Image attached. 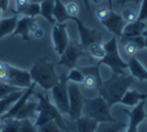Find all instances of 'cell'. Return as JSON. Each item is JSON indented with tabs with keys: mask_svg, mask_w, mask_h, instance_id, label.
Returning <instances> with one entry per match:
<instances>
[{
	"mask_svg": "<svg viewBox=\"0 0 147 132\" xmlns=\"http://www.w3.org/2000/svg\"><path fill=\"white\" fill-rule=\"evenodd\" d=\"M134 83V78L132 76L119 75L113 73L112 76L106 81H103L101 87L99 88V95L102 96L109 107H112L115 104L120 103L124 94L129 90L130 86Z\"/></svg>",
	"mask_w": 147,
	"mask_h": 132,
	"instance_id": "6da1fadb",
	"label": "cell"
},
{
	"mask_svg": "<svg viewBox=\"0 0 147 132\" xmlns=\"http://www.w3.org/2000/svg\"><path fill=\"white\" fill-rule=\"evenodd\" d=\"M31 81L39 85L45 91L51 90L59 81V76L55 72V63L47 58H38L29 70Z\"/></svg>",
	"mask_w": 147,
	"mask_h": 132,
	"instance_id": "7a4b0ae2",
	"label": "cell"
},
{
	"mask_svg": "<svg viewBox=\"0 0 147 132\" xmlns=\"http://www.w3.org/2000/svg\"><path fill=\"white\" fill-rule=\"evenodd\" d=\"M33 95L38 100L36 107L37 116L34 122L35 127H39V126L43 125L45 123L55 121L59 126V128L65 132V127H67L65 119L63 118V114L57 110L55 105H53L49 101L47 94L43 93V92L42 93H35V92H33Z\"/></svg>",
	"mask_w": 147,
	"mask_h": 132,
	"instance_id": "3957f363",
	"label": "cell"
},
{
	"mask_svg": "<svg viewBox=\"0 0 147 132\" xmlns=\"http://www.w3.org/2000/svg\"><path fill=\"white\" fill-rule=\"evenodd\" d=\"M82 116L88 117L97 123L115 122L116 118L111 113V108L102 96L98 95L95 98H85Z\"/></svg>",
	"mask_w": 147,
	"mask_h": 132,
	"instance_id": "277c9868",
	"label": "cell"
},
{
	"mask_svg": "<svg viewBox=\"0 0 147 132\" xmlns=\"http://www.w3.org/2000/svg\"><path fill=\"white\" fill-rule=\"evenodd\" d=\"M105 57L101 61H99L98 65H105L112 70L113 73L119 75H125L124 70L128 68L126 62L121 58L118 49L117 37H113L109 41L104 43Z\"/></svg>",
	"mask_w": 147,
	"mask_h": 132,
	"instance_id": "5b68a950",
	"label": "cell"
},
{
	"mask_svg": "<svg viewBox=\"0 0 147 132\" xmlns=\"http://www.w3.org/2000/svg\"><path fill=\"white\" fill-rule=\"evenodd\" d=\"M82 57H86L90 59L89 53L81 45L80 41H69V45L65 47L63 55L61 56V59L57 64L59 66H63V67L71 70L77 67V63H78L79 59Z\"/></svg>",
	"mask_w": 147,
	"mask_h": 132,
	"instance_id": "8992f818",
	"label": "cell"
},
{
	"mask_svg": "<svg viewBox=\"0 0 147 132\" xmlns=\"http://www.w3.org/2000/svg\"><path fill=\"white\" fill-rule=\"evenodd\" d=\"M69 81L65 74L59 75V81L55 87L51 89V95L55 102V107L61 114H69V91L67 85Z\"/></svg>",
	"mask_w": 147,
	"mask_h": 132,
	"instance_id": "52a82bcc",
	"label": "cell"
},
{
	"mask_svg": "<svg viewBox=\"0 0 147 132\" xmlns=\"http://www.w3.org/2000/svg\"><path fill=\"white\" fill-rule=\"evenodd\" d=\"M69 91V114L71 120H76L82 116L83 106H84L85 97L81 92L78 84L69 83L67 85Z\"/></svg>",
	"mask_w": 147,
	"mask_h": 132,
	"instance_id": "ba28073f",
	"label": "cell"
},
{
	"mask_svg": "<svg viewBox=\"0 0 147 132\" xmlns=\"http://www.w3.org/2000/svg\"><path fill=\"white\" fill-rule=\"evenodd\" d=\"M69 20H73L76 23L77 27H78L79 35H80V43L85 49L90 45L95 43H103V35L99 30L95 28H90V27L86 26L82 20L79 18L78 16L71 17Z\"/></svg>",
	"mask_w": 147,
	"mask_h": 132,
	"instance_id": "9c48e42d",
	"label": "cell"
},
{
	"mask_svg": "<svg viewBox=\"0 0 147 132\" xmlns=\"http://www.w3.org/2000/svg\"><path fill=\"white\" fill-rule=\"evenodd\" d=\"M6 65L8 76H7L5 83H7L10 86H13V87L19 88V89H27V88L30 87L32 81H31L28 71L21 70L19 68L14 67V66L9 65V64H6Z\"/></svg>",
	"mask_w": 147,
	"mask_h": 132,
	"instance_id": "30bf717a",
	"label": "cell"
},
{
	"mask_svg": "<svg viewBox=\"0 0 147 132\" xmlns=\"http://www.w3.org/2000/svg\"><path fill=\"white\" fill-rule=\"evenodd\" d=\"M67 22L65 23H55L51 30V39L53 43V49L57 55L61 56L65 47L69 43V35L67 32Z\"/></svg>",
	"mask_w": 147,
	"mask_h": 132,
	"instance_id": "8fae6325",
	"label": "cell"
},
{
	"mask_svg": "<svg viewBox=\"0 0 147 132\" xmlns=\"http://www.w3.org/2000/svg\"><path fill=\"white\" fill-rule=\"evenodd\" d=\"M79 69L82 71L84 75L83 85L87 89L99 90L103 83L100 74V65L89 66V67H80Z\"/></svg>",
	"mask_w": 147,
	"mask_h": 132,
	"instance_id": "7c38bea8",
	"label": "cell"
},
{
	"mask_svg": "<svg viewBox=\"0 0 147 132\" xmlns=\"http://www.w3.org/2000/svg\"><path fill=\"white\" fill-rule=\"evenodd\" d=\"M145 101H141L135 107L132 108L131 111H125L128 115L129 121L126 126L125 132H138V126L145 120Z\"/></svg>",
	"mask_w": 147,
	"mask_h": 132,
	"instance_id": "4fadbf2b",
	"label": "cell"
},
{
	"mask_svg": "<svg viewBox=\"0 0 147 132\" xmlns=\"http://www.w3.org/2000/svg\"><path fill=\"white\" fill-rule=\"evenodd\" d=\"M65 123L67 127L65 132H94L98 125L96 121L85 116H81L76 120H65Z\"/></svg>",
	"mask_w": 147,
	"mask_h": 132,
	"instance_id": "5bb4252c",
	"label": "cell"
},
{
	"mask_svg": "<svg viewBox=\"0 0 147 132\" xmlns=\"http://www.w3.org/2000/svg\"><path fill=\"white\" fill-rule=\"evenodd\" d=\"M102 25H104L110 32L114 35V37H122V31L125 26V21L121 17L120 14L116 13L115 11L110 10L108 16L104 19V20L100 21Z\"/></svg>",
	"mask_w": 147,
	"mask_h": 132,
	"instance_id": "9a60e30c",
	"label": "cell"
},
{
	"mask_svg": "<svg viewBox=\"0 0 147 132\" xmlns=\"http://www.w3.org/2000/svg\"><path fill=\"white\" fill-rule=\"evenodd\" d=\"M35 86H36V84L32 82V84H31L30 87L27 88V89L25 90V92L23 93V95L21 96V97L19 98V99L17 100L14 104H13L12 107H11L10 109H9L8 111L4 114V115L1 116V118H2V119H9V118H15L16 117V115L18 114V112L20 111V109L25 105V103L28 101V99L30 98V96L33 94Z\"/></svg>",
	"mask_w": 147,
	"mask_h": 132,
	"instance_id": "2e32d148",
	"label": "cell"
},
{
	"mask_svg": "<svg viewBox=\"0 0 147 132\" xmlns=\"http://www.w3.org/2000/svg\"><path fill=\"white\" fill-rule=\"evenodd\" d=\"M147 29V25L144 21L137 19L134 22H130L125 24L122 31L123 39H130V37H137L144 35V32Z\"/></svg>",
	"mask_w": 147,
	"mask_h": 132,
	"instance_id": "e0dca14e",
	"label": "cell"
},
{
	"mask_svg": "<svg viewBox=\"0 0 147 132\" xmlns=\"http://www.w3.org/2000/svg\"><path fill=\"white\" fill-rule=\"evenodd\" d=\"M144 35L130 39H123V49L127 56L134 57L138 51L144 49Z\"/></svg>",
	"mask_w": 147,
	"mask_h": 132,
	"instance_id": "ac0fdd59",
	"label": "cell"
},
{
	"mask_svg": "<svg viewBox=\"0 0 147 132\" xmlns=\"http://www.w3.org/2000/svg\"><path fill=\"white\" fill-rule=\"evenodd\" d=\"M128 68L130 70L131 76H132L134 79H137L141 82L147 81V70L140 62L137 60V58L130 57L128 63Z\"/></svg>",
	"mask_w": 147,
	"mask_h": 132,
	"instance_id": "d6986e66",
	"label": "cell"
},
{
	"mask_svg": "<svg viewBox=\"0 0 147 132\" xmlns=\"http://www.w3.org/2000/svg\"><path fill=\"white\" fill-rule=\"evenodd\" d=\"M147 99V94L140 93L137 90H128L121 99L120 103L128 107H135L141 101Z\"/></svg>",
	"mask_w": 147,
	"mask_h": 132,
	"instance_id": "ffe728a7",
	"label": "cell"
},
{
	"mask_svg": "<svg viewBox=\"0 0 147 132\" xmlns=\"http://www.w3.org/2000/svg\"><path fill=\"white\" fill-rule=\"evenodd\" d=\"M26 89H21L18 91H15L13 93L9 94V95L5 96L4 98L0 99V117L2 115H4L11 107L12 105L23 95V93L25 92Z\"/></svg>",
	"mask_w": 147,
	"mask_h": 132,
	"instance_id": "44dd1931",
	"label": "cell"
},
{
	"mask_svg": "<svg viewBox=\"0 0 147 132\" xmlns=\"http://www.w3.org/2000/svg\"><path fill=\"white\" fill-rule=\"evenodd\" d=\"M17 21H18V15L15 14L11 17L0 19V39L12 35L13 31L16 28Z\"/></svg>",
	"mask_w": 147,
	"mask_h": 132,
	"instance_id": "7402d4cb",
	"label": "cell"
},
{
	"mask_svg": "<svg viewBox=\"0 0 147 132\" xmlns=\"http://www.w3.org/2000/svg\"><path fill=\"white\" fill-rule=\"evenodd\" d=\"M32 18L26 16H22L20 18H18L16 24V28L13 31V33L11 35V37H17V35H20L21 39L25 41H29V22Z\"/></svg>",
	"mask_w": 147,
	"mask_h": 132,
	"instance_id": "603a6c76",
	"label": "cell"
},
{
	"mask_svg": "<svg viewBox=\"0 0 147 132\" xmlns=\"http://www.w3.org/2000/svg\"><path fill=\"white\" fill-rule=\"evenodd\" d=\"M36 107H37V102L31 101L30 98L28 101L25 103V105L20 109L18 114L16 115L15 119L22 120V119H30V118L36 117Z\"/></svg>",
	"mask_w": 147,
	"mask_h": 132,
	"instance_id": "cb8c5ba5",
	"label": "cell"
},
{
	"mask_svg": "<svg viewBox=\"0 0 147 132\" xmlns=\"http://www.w3.org/2000/svg\"><path fill=\"white\" fill-rule=\"evenodd\" d=\"M53 15L55 20L57 23H65L67 20L71 19L65 9V5L61 2V0H55V6H53Z\"/></svg>",
	"mask_w": 147,
	"mask_h": 132,
	"instance_id": "d4e9b609",
	"label": "cell"
},
{
	"mask_svg": "<svg viewBox=\"0 0 147 132\" xmlns=\"http://www.w3.org/2000/svg\"><path fill=\"white\" fill-rule=\"evenodd\" d=\"M126 126L127 124L122 121L103 122V123H98L94 132H120L125 129Z\"/></svg>",
	"mask_w": 147,
	"mask_h": 132,
	"instance_id": "484cf974",
	"label": "cell"
},
{
	"mask_svg": "<svg viewBox=\"0 0 147 132\" xmlns=\"http://www.w3.org/2000/svg\"><path fill=\"white\" fill-rule=\"evenodd\" d=\"M53 6H55V0H42L40 2V15L51 24L55 23L53 15Z\"/></svg>",
	"mask_w": 147,
	"mask_h": 132,
	"instance_id": "4316f807",
	"label": "cell"
},
{
	"mask_svg": "<svg viewBox=\"0 0 147 132\" xmlns=\"http://www.w3.org/2000/svg\"><path fill=\"white\" fill-rule=\"evenodd\" d=\"M87 53H89L90 58L93 59H97L99 61L103 59L105 57V49H104V45L100 43H95L90 45L87 47Z\"/></svg>",
	"mask_w": 147,
	"mask_h": 132,
	"instance_id": "83f0119b",
	"label": "cell"
},
{
	"mask_svg": "<svg viewBox=\"0 0 147 132\" xmlns=\"http://www.w3.org/2000/svg\"><path fill=\"white\" fill-rule=\"evenodd\" d=\"M22 16L30 17V18H35L36 16L40 15V3L30 2L21 10L19 13Z\"/></svg>",
	"mask_w": 147,
	"mask_h": 132,
	"instance_id": "f1b7e54d",
	"label": "cell"
},
{
	"mask_svg": "<svg viewBox=\"0 0 147 132\" xmlns=\"http://www.w3.org/2000/svg\"><path fill=\"white\" fill-rule=\"evenodd\" d=\"M2 128L0 132H19L20 127V120L15 118L2 119Z\"/></svg>",
	"mask_w": 147,
	"mask_h": 132,
	"instance_id": "f546056e",
	"label": "cell"
},
{
	"mask_svg": "<svg viewBox=\"0 0 147 132\" xmlns=\"http://www.w3.org/2000/svg\"><path fill=\"white\" fill-rule=\"evenodd\" d=\"M67 79L71 83L75 84H83L84 81V75H83L82 71L79 68H74L69 71V73L67 75Z\"/></svg>",
	"mask_w": 147,
	"mask_h": 132,
	"instance_id": "4dcf8cb0",
	"label": "cell"
},
{
	"mask_svg": "<svg viewBox=\"0 0 147 132\" xmlns=\"http://www.w3.org/2000/svg\"><path fill=\"white\" fill-rule=\"evenodd\" d=\"M37 128V132H63L55 121H51Z\"/></svg>",
	"mask_w": 147,
	"mask_h": 132,
	"instance_id": "1f68e13d",
	"label": "cell"
},
{
	"mask_svg": "<svg viewBox=\"0 0 147 132\" xmlns=\"http://www.w3.org/2000/svg\"><path fill=\"white\" fill-rule=\"evenodd\" d=\"M18 90H21V89L8 85V84L5 83V82L0 81V99H2L5 96L9 95V94L13 93V92L18 91Z\"/></svg>",
	"mask_w": 147,
	"mask_h": 132,
	"instance_id": "d6a6232c",
	"label": "cell"
},
{
	"mask_svg": "<svg viewBox=\"0 0 147 132\" xmlns=\"http://www.w3.org/2000/svg\"><path fill=\"white\" fill-rule=\"evenodd\" d=\"M120 15L123 18V20L127 23L134 22V21H136L137 19H138V14H137L134 10H132V9H130V8L124 9Z\"/></svg>",
	"mask_w": 147,
	"mask_h": 132,
	"instance_id": "836d02e7",
	"label": "cell"
},
{
	"mask_svg": "<svg viewBox=\"0 0 147 132\" xmlns=\"http://www.w3.org/2000/svg\"><path fill=\"white\" fill-rule=\"evenodd\" d=\"M19 132H37V128L29 119H22L20 120Z\"/></svg>",
	"mask_w": 147,
	"mask_h": 132,
	"instance_id": "e575fe53",
	"label": "cell"
},
{
	"mask_svg": "<svg viewBox=\"0 0 147 132\" xmlns=\"http://www.w3.org/2000/svg\"><path fill=\"white\" fill-rule=\"evenodd\" d=\"M65 9H67V12L69 17L78 16L79 12H80V7H79V5L75 2L67 3V4L65 5Z\"/></svg>",
	"mask_w": 147,
	"mask_h": 132,
	"instance_id": "d590c367",
	"label": "cell"
},
{
	"mask_svg": "<svg viewBox=\"0 0 147 132\" xmlns=\"http://www.w3.org/2000/svg\"><path fill=\"white\" fill-rule=\"evenodd\" d=\"M138 19L145 21L147 19V0H141V8L138 14Z\"/></svg>",
	"mask_w": 147,
	"mask_h": 132,
	"instance_id": "8d00e7d4",
	"label": "cell"
},
{
	"mask_svg": "<svg viewBox=\"0 0 147 132\" xmlns=\"http://www.w3.org/2000/svg\"><path fill=\"white\" fill-rule=\"evenodd\" d=\"M30 2L31 0H15V11L13 12L18 15L21 12V10Z\"/></svg>",
	"mask_w": 147,
	"mask_h": 132,
	"instance_id": "74e56055",
	"label": "cell"
},
{
	"mask_svg": "<svg viewBox=\"0 0 147 132\" xmlns=\"http://www.w3.org/2000/svg\"><path fill=\"white\" fill-rule=\"evenodd\" d=\"M110 10H111V9L105 8V7H102V8L97 9V11H96V16H97V18H98V20L99 21L104 20V19L106 18L107 16H108V14H109V12H110Z\"/></svg>",
	"mask_w": 147,
	"mask_h": 132,
	"instance_id": "f35d334b",
	"label": "cell"
},
{
	"mask_svg": "<svg viewBox=\"0 0 147 132\" xmlns=\"http://www.w3.org/2000/svg\"><path fill=\"white\" fill-rule=\"evenodd\" d=\"M8 76V71H7V65L3 62H0V81L5 82Z\"/></svg>",
	"mask_w": 147,
	"mask_h": 132,
	"instance_id": "ab89813d",
	"label": "cell"
},
{
	"mask_svg": "<svg viewBox=\"0 0 147 132\" xmlns=\"http://www.w3.org/2000/svg\"><path fill=\"white\" fill-rule=\"evenodd\" d=\"M9 5V0H0V8L2 10V12L7 10Z\"/></svg>",
	"mask_w": 147,
	"mask_h": 132,
	"instance_id": "60d3db41",
	"label": "cell"
},
{
	"mask_svg": "<svg viewBox=\"0 0 147 132\" xmlns=\"http://www.w3.org/2000/svg\"><path fill=\"white\" fill-rule=\"evenodd\" d=\"M33 35H34L36 39H42L43 35H45V31H43V29L41 28V27H39V28L33 33Z\"/></svg>",
	"mask_w": 147,
	"mask_h": 132,
	"instance_id": "b9f144b4",
	"label": "cell"
},
{
	"mask_svg": "<svg viewBox=\"0 0 147 132\" xmlns=\"http://www.w3.org/2000/svg\"><path fill=\"white\" fill-rule=\"evenodd\" d=\"M126 2H133L135 4H139L141 2V0H118V4H124Z\"/></svg>",
	"mask_w": 147,
	"mask_h": 132,
	"instance_id": "7bdbcfd3",
	"label": "cell"
},
{
	"mask_svg": "<svg viewBox=\"0 0 147 132\" xmlns=\"http://www.w3.org/2000/svg\"><path fill=\"white\" fill-rule=\"evenodd\" d=\"M83 2H84L85 6H86V8L89 10V12H91V6H90V0H82Z\"/></svg>",
	"mask_w": 147,
	"mask_h": 132,
	"instance_id": "ee69618b",
	"label": "cell"
},
{
	"mask_svg": "<svg viewBox=\"0 0 147 132\" xmlns=\"http://www.w3.org/2000/svg\"><path fill=\"white\" fill-rule=\"evenodd\" d=\"M144 45H145V47L147 49V30L144 32Z\"/></svg>",
	"mask_w": 147,
	"mask_h": 132,
	"instance_id": "f6af8a7d",
	"label": "cell"
},
{
	"mask_svg": "<svg viewBox=\"0 0 147 132\" xmlns=\"http://www.w3.org/2000/svg\"><path fill=\"white\" fill-rule=\"evenodd\" d=\"M108 1V4H109V9L112 10L113 9V0H107Z\"/></svg>",
	"mask_w": 147,
	"mask_h": 132,
	"instance_id": "bcb514c9",
	"label": "cell"
},
{
	"mask_svg": "<svg viewBox=\"0 0 147 132\" xmlns=\"http://www.w3.org/2000/svg\"><path fill=\"white\" fill-rule=\"evenodd\" d=\"M102 0H90V3H93V4H99L101 3Z\"/></svg>",
	"mask_w": 147,
	"mask_h": 132,
	"instance_id": "7dc6e473",
	"label": "cell"
},
{
	"mask_svg": "<svg viewBox=\"0 0 147 132\" xmlns=\"http://www.w3.org/2000/svg\"><path fill=\"white\" fill-rule=\"evenodd\" d=\"M2 122H3L2 118L0 117V131H1V128H2Z\"/></svg>",
	"mask_w": 147,
	"mask_h": 132,
	"instance_id": "c3c4849f",
	"label": "cell"
},
{
	"mask_svg": "<svg viewBox=\"0 0 147 132\" xmlns=\"http://www.w3.org/2000/svg\"><path fill=\"white\" fill-rule=\"evenodd\" d=\"M1 14H2V10H1V8H0V19H1Z\"/></svg>",
	"mask_w": 147,
	"mask_h": 132,
	"instance_id": "681fc988",
	"label": "cell"
},
{
	"mask_svg": "<svg viewBox=\"0 0 147 132\" xmlns=\"http://www.w3.org/2000/svg\"><path fill=\"white\" fill-rule=\"evenodd\" d=\"M145 120H146V122H147V114H146V116H145Z\"/></svg>",
	"mask_w": 147,
	"mask_h": 132,
	"instance_id": "f907efd6",
	"label": "cell"
},
{
	"mask_svg": "<svg viewBox=\"0 0 147 132\" xmlns=\"http://www.w3.org/2000/svg\"><path fill=\"white\" fill-rule=\"evenodd\" d=\"M145 104H146V105H147V102H145Z\"/></svg>",
	"mask_w": 147,
	"mask_h": 132,
	"instance_id": "816d5d0a",
	"label": "cell"
}]
</instances>
